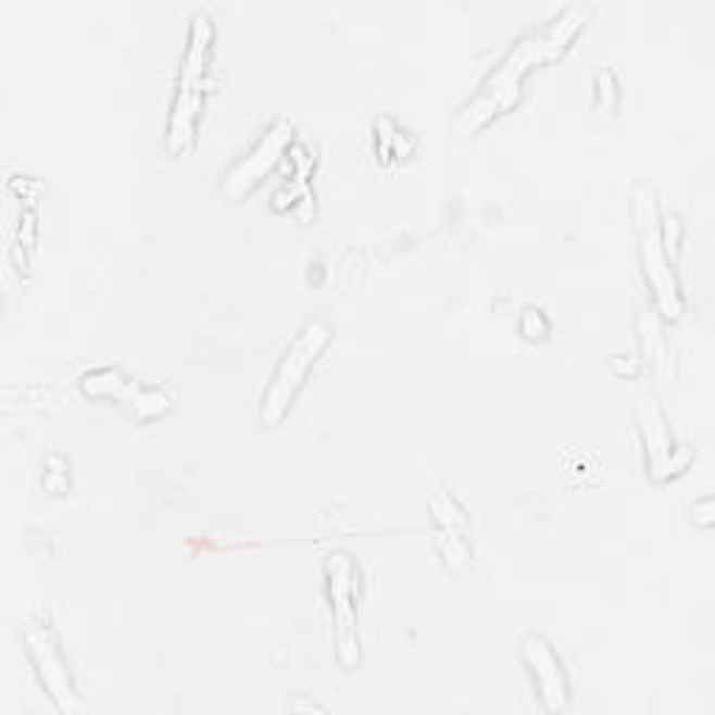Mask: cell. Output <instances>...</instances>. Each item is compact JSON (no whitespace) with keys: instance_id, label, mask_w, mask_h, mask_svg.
Segmentation results:
<instances>
[{"instance_id":"1","label":"cell","mask_w":715,"mask_h":715,"mask_svg":"<svg viewBox=\"0 0 715 715\" xmlns=\"http://www.w3.org/2000/svg\"><path fill=\"white\" fill-rule=\"evenodd\" d=\"M590 14V3H570L556 17L548 20L545 26L531 28L514 39L501 62L484 78L478 92L455 112V117L450 121V131L455 137H473L489 121L512 112L523 98V78L537 65H548L553 59H560L573 42V37L585 28Z\"/></svg>"},{"instance_id":"2","label":"cell","mask_w":715,"mask_h":715,"mask_svg":"<svg viewBox=\"0 0 715 715\" xmlns=\"http://www.w3.org/2000/svg\"><path fill=\"white\" fill-rule=\"evenodd\" d=\"M629 210L635 229H638L640 263H643L651 297H654V311L663 322H677L685 313V297L682 288H679L677 272H674V261L665 254L663 243H660V210L654 190L649 185H638L631 190Z\"/></svg>"},{"instance_id":"3","label":"cell","mask_w":715,"mask_h":715,"mask_svg":"<svg viewBox=\"0 0 715 715\" xmlns=\"http://www.w3.org/2000/svg\"><path fill=\"white\" fill-rule=\"evenodd\" d=\"M333 341V327L325 319L308 322L300 330V336L288 344L283 352L280 364L274 369L272 380H268L266 391L261 400V423L266 428H277L286 419L288 409H291L293 397L300 394L302 384H305L308 372L319 361L322 352Z\"/></svg>"},{"instance_id":"4","label":"cell","mask_w":715,"mask_h":715,"mask_svg":"<svg viewBox=\"0 0 715 715\" xmlns=\"http://www.w3.org/2000/svg\"><path fill=\"white\" fill-rule=\"evenodd\" d=\"M23 645H26L28 660H32L46 693L51 697L53 707L65 715L85 713L87 704L85 699L78 697L71 665H67L65 654H62V643H59L53 626L46 618H26V624H23Z\"/></svg>"},{"instance_id":"5","label":"cell","mask_w":715,"mask_h":715,"mask_svg":"<svg viewBox=\"0 0 715 715\" xmlns=\"http://www.w3.org/2000/svg\"><path fill=\"white\" fill-rule=\"evenodd\" d=\"M355 562L350 553L333 551L325 560L327 599L333 606V624H336V657L341 668L352 670L361 663V638H358L355 615Z\"/></svg>"},{"instance_id":"6","label":"cell","mask_w":715,"mask_h":715,"mask_svg":"<svg viewBox=\"0 0 715 715\" xmlns=\"http://www.w3.org/2000/svg\"><path fill=\"white\" fill-rule=\"evenodd\" d=\"M635 423H638L640 439H643L645 473L651 481H670L693 464V448L674 444L668 416L654 397L643 394L635 400Z\"/></svg>"},{"instance_id":"7","label":"cell","mask_w":715,"mask_h":715,"mask_svg":"<svg viewBox=\"0 0 715 715\" xmlns=\"http://www.w3.org/2000/svg\"><path fill=\"white\" fill-rule=\"evenodd\" d=\"M293 140V124L288 117L274 121L266 129V135L254 143V149L247 156H241L238 163L229 168V174L222 179V190L229 199H243V196L252 193L258 185L268 176V171H274V165L280 163L283 151L291 146Z\"/></svg>"},{"instance_id":"8","label":"cell","mask_w":715,"mask_h":715,"mask_svg":"<svg viewBox=\"0 0 715 715\" xmlns=\"http://www.w3.org/2000/svg\"><path fill=\"white\" fill-rule=\"evenodd\" d=\"M520 660L531 670L534 688L545 713H562L570 704V679L551 640L540 631H528L520 640Z\"/></svg>"},{"instance_id":"9","label":"cell","mask_w":715,"mask_h":715,"mask_svg":"<svg viewBox=\"0 0 715 715\" xmlns=\"http://www.w3.org/2000/svg\"><path fill=\"white\" fill-rule=\"evenodd\" d=\"M638 341H640V369L651 375L657 386H668L677 377V358L665 336V325L657 311L638 313Z\"/></svg>"},{"instance_id":"10","label":"cell","mask_w":715,"mask_h":715,"mask_svg":"<svg viewBox=\"0 0 715 715\" xmlns=\"http://www.w3.org/2000/svg\"><path fill=\"white\" fill-rule=\"evenodd\" d=\"M202 112V87H179L168 115V129H165V151L179 156L193 146L196 121Z\"/></svg>"},{"instance_id":"11","label":"cell","mask_w":715,"mask_h":715,"mask_svg":"<svg viewBox=\"0 0 715 715\" xmlns=\"http://www.w3.org/2000/svg\"><path fill=\"white\" fill-rule=\"evenodd\" d=\"M215 26L208 12H193L188 32V48L183 57V73H179V87H202L204 73L210 65V51H213Z\"/></svg>"},{"instance_id":"12","label":"cell","mask_w":715,"mask_h":715,"mask_svg":"<svg viewBox=\"0 0 715 715\" xmlns=\"http://www.w3.org/2000/svg\"><path fill=\"white\" fill-rule=\"evenodd\" d=\"M71 403L57 386L46 384H7L3 386V411H46L59 414Z\"/></svg>"},{"instance_id":"13","label":"cell","mask_w":715,"mask_h":715,"mask_svg":"<svg viewBox=\"0 0 715 715\" xmlns=\"http://www.w3.org/2000/svg\"><path fill=\"white\" fill-rule=\"evenodd\" d=\"M121 405H126L135 419L146 423V419L168 414L171 405H174V391H168L165 386H140L131 380L126 394L121 397Z\"/></svg>"},{"instance_id":"14","label":"cell","mask_w":715,"mask_h":715,"mask_svg":"<svg viewBox=\"0 0 715 715\" xmlns=\"http://www.w3.org/2000/svg\"><path fill=\"white\" fill-rule=\"evenodd\" d=\"M129 384V377L121 369H112V366H101V369L81 375V391L87 397H96V400H117L121 403V397L126 394Z\"/></svg>"},{"instance_id":"15","label":"cell","mask_w":715,"mask_h":715,"mask_svg":"<svg viewBox=\"0 0 715 715\" xmlns=\"http://www.w3.org/2000/svg\"><path fill=\"white\" fill-rule=\"evenodd\" d=\"M434 545L450 570L464 573L469 565H473V548H469L467 542V534L450 531V528H436Z\"/></svg>"},{"instance_id":"16","label":"cell","mask_w":715,"mask_h":715,"mask_svg":"<svg viewBox=\"0 0 715 715\" xmlns=\"http://www.w3.org/2000/svg\"><path fill=\"white\" fill-rule=\"evenodd\" d=\"M430 517H434L436 528H450V531H469V514L464 512V506L455 501L450 492H430L428 498Z\"/></svg>"},{"instance_id":"17","label":"cell","mask_w":715,"mask_h":715,"mask_svg":"<svg viewBox=\"0 0 715 715\" xmlns=\"http://www.w3.org/2000/svg\"><path fill=\"white\" fill-rule=\"evenodd\" d=\"M620 101V85L612 71L595 73V101H592V115L599 121H610L618 110Z\"/></svg>"},{"instance_id":"18","label":"cell","mask_w":715,"mask_h":715,"mask_svg":"<svg viewBox=\"0 0 715 715\" xmlns=\"http://www.w3.org/2000/svg\"><path fill=\"white\" fill-rule=\"evenodd\" d=\"M517 327H520V336H526L528 341H540L548 339V333H551V319L545 316L542 308H523L520 319H517Z\"/></svg>"},{"instance_id":"19","label":"cell","mask_w":715,"mask_h":715,"mask_svg":"<svg viewBox=\"0 0 715 715\" xmlns=\"http://www.w3.org/2000/svg\"><path fill=\"white\" fill-rule=\"evenodd\" d=\"M48 492L65 494L71 489V473H67V462L59 453H51L46 459V475H42Z\"/></svg>"},{"instance_id":"20","label":"cell","mask_w":715,"mask_h":715,"mask_svg":"<svg viewBox=\"0 0 715 715\" xmlns=\"http://www.w3.org/2000/svg\"><path fill=\"white\" fill-rule=\"evenodd\" d=\"M682 238H685V227H682V218L674 213L668 215H660V243H663L665 254H668L670 261L679 254V247H682Z\"/></svg>"},{"instance_id":"21","label":"cell","mask_w":715,"mask_h":715,"mask_svg":"<svg viewBox=\"0 0 715 715\" xmlns=\"http://www.w3.org/2000/svg\"><path fill=\"white\" fill-rule=\"evenodd\" d=\"M416 149H419V140H416V137L411 135V131L397 129L394 140H391V149H389L391 156H400V160H405V156L414 154Z\"/></svg>"},{"instance_id":"22","label":"cell","mask_w":715,"mask_h":715,"mask_svg":"<svg viewBox=\"0 0 715 715\" xmlns=\"http://www.w3.org/2000/svg\"><path fill=\"white\" fill-rule=\"evenodd\" d=\"M693 523L702 528H710L715 523V501L713 498H702V501L693 503Z\"/></svg>"},{"instance_id":"23","label":"cell","mask_w":715,"mask_h":715,"mask_svg":"<svg viewBox=\"0 0 715 715\" xmlns=\"http://www.w3.org/2000/svg\"><path fill=\"white\" fill-rule=\"evenodd\" d=\"M375 131H377V140H380V143H384V149L389 151L391 149V140H394V135H397V124H394V121H391L389 115L377 117V121H375Z\"/></svg>"},{"instance_id":"24","label":"cell","mask_w":715,"mask_h":715,"mask_svg":"<svg viewBox=\"0 0 715 715\" xmlns=\"http://www.w3.org/2000/svg\"><path fill=\"white\" fill-rule=\"evenodd\" d=\"M610 366H612V372H615V375H638V372H640L638 358H626V364H620L618 358H612Z\"/></svg>"},{"instance_id":"25","label":"cell","mask_w":715,"mask_h":715,"mask_svg":"<svg viewBox=\"0 0 715 715\" xmlns=\"http://www.w3.org/2000/svg\"><path fill=\"white\" fill-rule=\"evenodd\" d=\"M291 707H293V710H322L319 704H311V702H293Z\"/></svg>"}]
</instances>
